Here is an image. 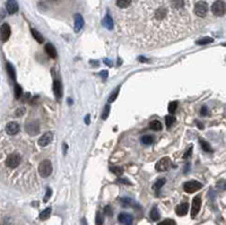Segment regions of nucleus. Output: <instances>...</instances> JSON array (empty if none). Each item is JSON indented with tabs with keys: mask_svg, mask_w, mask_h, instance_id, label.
I'll return each mask as SVG.
<instances>
[{
	"mask_svg": "<svg viewBox=\"0 0 226 225\" xmlns=\"http://www.w3.org/2000/svg\"><path fill=\"white\" fill-rule=\"evenodd\" d=\"M6 68H7V73H8V75L10 76V78L13 79V81H15L16 79V71H15L14 66H13L10 62H7L6 63Z\"/></svg>",
	"mask_w": 226,
	"mask_h": 225,
	"instance_id": "obj_21",
	"label": "nucleus"
},
{
	"mask_svg": "<svg viewBox=\"0 0 226 225\" xmlns=\"http://www.w3.org/2000/svg\"><path fill=\"white\" fill-rule=\"evenodd\" d=\"M115 4L119 8L121 9H124V8H128L130 5L132 4V0H117Z\"/></svg>",
	"mask_w": 226,
	"mask_h": 225,
	"instance_id": "obj_22",
	"label": "nucleus"
},
{
	"mask_svg": "<svg viewBox=\"0 0 226 225\" xmlns=\"http://www.w3.org/2000/svg\"><path fill=\"white\" fill-rule=\"evenodd\" d=\"M51 193H52L51 189H50V188H48V189H46V195H45L44 199H43V201H44V203H46V201H48V200H49V198L51 197Z\"/></svg>",
	"mask_w": 226,
	"mask_h": 225,
	"instance_id": "obj_38",
	"label": "nucleus"
},
{
	"mask_svg": "<svg viewBox=\"0 0 226 225\" xmlns=\"http://www.w3.org/2000/svg\"><path fill=\"white\" fill-rule=\"evenodd\" d=\"M191 151H192V146H191V147H190L189 149L187 151V153H185V154H184V156H183V157H184V159H187L188 156H190V155H191Z\"/></svg>",
	"mask_w": 226,
	"mask_h": 225,
	"instance_id": "obj_42",
	"label": "nucleus"
},
{
	"mask_svg": "<svg viewBox=\"0 0 226 225\" xmlns=\"http://www.w3.org/2000/svg\"><path fill=\"white\" fill-rule=\"evenodd\" d=\"M158 225H176L175 222L173 219H164L161 223H158Z\"/></svg>",
	"mask_w": 226,
	"mask_h": 225,
	"instance_id": "obj_36",
	"label": "nucleus"
},
{
	"mask_svg": "<svg viewBox=\"0 0 226 225\" xmlns=\"http://www.w3.org/2000/svg\"><path fill=\"white\" fill-rule=\"evenodd\" d=\"M22 162V156L17 152H13L10 154H8V156L5 159V164L8 169H16L17 166H19Z\"/></svg>",
	"mask_w": 226,
	"mask_h": 225,
	"instance_id": "obj_1",
	"label": "nucleus"
},
{
	"mask_svg": "<svg viewBox=\"0 0 226 225\" xmlns=\"http://www.w3.org/2000/svg\"><path fill=\"white\" fill-rule=\"evenodd\" d=\"M141 141H143V144L144 145H152L153 141H154V139H153L152 136H149V135H145V136L141 137Z\"/></svg>",
	"mask_w": 226,
	"mask_h": 225,
	"instance_id": "obj_27",
	"label": "nucleus"
},
{
	"mask_svg": "<svg viewBox=\"0 0 226 225\" xmlns=\"http://www.w3.org/2000/svg\"><path fill=\"white\" fill-rule=\"evenodd\" d=\"M53 93H54V95H56V97L58 100L62 95V85H61L60 81H58V79H56V81H53Z\"/></svg>",
	"mask_w": 226,
	"mask_h": 225,
	"instance_id": "obj_15",
	"label": "nucleus"
},
{
	"mask_svg": "<svg viewBox=\"0 0 226 225\" xmlns=\"http://www.w3.org/2000/svg\"><path fill=\"white\" fill-rule=\"evenodd\" d=\"M109 112H110V105L108 104L106 107H104V111H103V113H102V119H103V120H105V119L108 118Z\"/></svg>",
	"mask_w": 226,
	"mask_h": 225,
	"instance_id": "obj_35",
	"label": "nucleus"
},
{
	"mask_svg": "<svg viewBox=\"0 0 226 225\" xmlns=\"http://www.w3.org/2000/svg\"><path fill=\"white\" fill-rule=\"evenodd\" d=\"M85 122H86V125H89V114H88V115H86Z\"/></svg>",
	"mask_w": 226,
	"mask_h": 225,
	"instance_id": "obj_45",
	"label": "nucleus"
},
{
	"mask_svg": "<svg viewBox=\"0 0 226 225\" xmlns=\"http://www.w3.org/2000/svg\"><path fill=\"white\" fill-rule=\"evenodd\" d=\"M110 170H111V172L117 174L118 177H120V175H122L123 174V169H121V167H114V166H112Z\"/></svg>",
	"mask_w": 226,
	"mask_h": 225,
	"instance_id": "obj_33",
	"label": "nucleus"
},
{
	"mask_svg": "<svg viewBox=\"0 0 226 225\" xmlns=\"http://www.w3.org/2000/svg\"><path fill=\"white\" fill-rule=\"evenodd\" d=\"M201 188H202V185H201L200 182H198V181H196V180L188 181V182H185L184 185H183L184 191L188 192V193H193V192L200 190Z\"/></svg>",
	"mask_w": 226,
	"mask_h": 225,
	"instance_id": "obj_5",
	"label": "nucleus"
},
{
	"mask_svg": "<svg viewBox=\"0 0 226 225\" xmlns=\"http://www.w3.org/2000/svg\"><path fill=\"white\" fill-rule=\"evenodd\" d=\"M200 114L201 115H207L208 114V109L206 107H202L200 110Z\"/></svg>",
	"mask_w": 226,
	"mask_h": 225,
	"instance_id": "obj_40",
	"label": "nucleus"
},
{
	"mask_svg": "<svg viewBox=\"0 0 226 225\" xmlns=\"http://www.w3.org/2000/svg\"><path fill=\"white\" fill-rule=\"evenodd\" d=\"M104 63H105V65H109V66H112L111 61H110V60H108V59H105V60H104Z\"/></svg>",
	"mask_w": 226,
	"mask_h": 225,
	"instance_id": "obj_44",
	"label": "nucleus"
},
{
	"mask_svg": "<svg viewBox=\"0 0 226 225\" xmlns=\"http://www.w3.org/2000/svg\"><path fill=\"white\" fill-rule=\"evenodd\" d=\"M24 112H25L24 109H18V110H16V115H23Z\"/></svg>",
	"mask_w": 226,
	"mask_h": 225,
	"instance_id": "obj_43",
	"label": "nucleus"
},
{
	"mask_svg": "<svg viewBox=\"0 0 226 225\" xmlns=\"http://www.w3.org/2000/svg\"><path fill=\"white\" fill-rule=\"evenodd\" d=\"M120 182H122V183H127V185H130V182L129 181H127V180H119Z\"/></svg>",
	"mask_w": 226,
	"mask_h": 225,
	"instance_id": "obj_47",
	"label": "nucleus"
},
{
	"mask_svg": "<svg viewBox=\"0 0 226 225\" xmlns=\"http://www.w3.org/2000/svg\"><path fill=\"white\" fill-rule=\"evenodd\" d=\"M52 1H58V0H52Z\"/></svg>",
	"mask_w": 226,
	"mask_h": 225,
	"instance_id": "obj_49",
	"label": "nucleus"
},
{
	"mask_svg": "<svg viewBox=\"0 0 226 225\" xmlns=\"http://www.w3.org/2000/svg\"><path fill=\"white\" fill-rule=\"evenodd\" d=\"M193 11H195V15L199 18H205L208 14V4L204 0H199L195 4L193 7Z\"/></svg>",
	"mask_w": 226,
	"mask_h": 225,
	"instance_id": "obj_2",
	"label": "nucleus"
},
{
	"mask_svg": "<svg viewBox=\"0 0 226 225\" xmlns=\"http://www.w3.org/2000/svg\"><path fill=\"white\" fill-rule=\"evenodd\" d=\"M26 130L30 135H36L40 131V126L37 122H31L28 125L26 126Z\"/></svg>",
	"mask_w": 226,
	"mask_h": 225,
	"instance_id": "obj_16",
	"label": "nucleus"
},
{
	"mask_svg": "<svg viewBox=\"0 0 226 225\" xmlns=\"http://www.w3.org/2000/svg\"><path fill=\"white\" fill-rule=\"evenodd\" d=\"M22 93H23L22 87H20L19 85H16L15 86V96H16V99H19V97L22 96Z\"/></svg>",
	"mask_w": 226,
	"mask_h": 225,
	"instance_id": "obj_34",
	"label": "nucleus"
},
{
	"mask_svg": "<svg viewBox=\"0 0 226 225\" xmlns=\"http://www.w3.org/2000/svg\"><path fill=\"white\" fill-rule=\"evenodd\" d=\"M100 76L103 78V79H106V78H108V71H101Z\"/></svg>",
	"mask_w": 226,
	"mask_h": 225,
	"instance_id": "obj_41",
	"label": "nucleus"
},
{
	"mask_svg": "<svg viewBox=\"0 0 226 225\" xmlns=\"http://www.w3.org/2000/svg\"><path fill=\"white\" fill-rule=\"evenodd\" d=\"M118 219L122 225H132V222H134L132 215L128 214V213H121V214H119Z\"/></svg>",
	"mask_w": 226,
	"mask_h": 225,
	"instance_id": "obj_10",
	"label": "nucleus"
},
{
	"mask_svg": "<svg viewBox=\"0 0 226 225\" xmlns=\"http://www.w3.org/2000/svg\"><path fill=\"white\" fill-rule=\"evenodd\" d=\"M95 223H96V225H103V223H104L103 215L101 214L100 212H97V214H96V219H95Z\"/></svg>",
	"mask_w": 226,
	"mask_h": 225,
	"instance_id": "obj_32",
	"label": "nucleus"
},
{
	"mask_svg": "<svg viewBox=\"0 0 226 225\" xmlns=\"http://www.w3.org/2000/svg\"><path fill=\"white\" fill-rule=\"evenodd\" d=\"M201 208V198L199 196L195 197L192 200V208H191V217L195 218L198 215V213L200 212Z\"/></svg>",
	"mask_w": 226,
	"mask_h": 225,
	"instance_id": "obj_7",
	"label": "nucleus"
},
{
	"mask_svg": "<svg viewBox=\"0 0 226 225\" xmlns=\"http://www.w3.org/2000/svg\"><path fill=\"white\" fill-rule=\"evenodd\" d=\"M197 126H198L200 129H204V126L201 125V122H197Z\"/></svg>",
	"mask_w": 226,
	"mask_h": 225,
	"instance_id": "obj_46",
	"label": "nucleus"
},
{
	"mask_svg": "<svg viewBox=\"0 0 226 225\" xmlns=\"http://www.w3.org/2000/svg\"><path fill=\"white\" fill-rule=\"evenodd\" d=\"M10 34H11L10 26L8 25L7 23H4L1 25V41L2 42H7L9 40V37H10Z\"/></svg>",
	"mask_w": 226,
	"mask_h": 225,
	"instance_id": "obj_11",
	"label": "nucleus"
},
{
	"mask_svg": "<svg viewBox=\"0 0 226 225\" xmlns=\"http://www.w3.org/2000/svg\"><path fill=\"white\" fill-rule=\"evenodd\" d=\"M149 128L153 130H162V123H161L158 120H154V121L150 122Z\"/></svg>",
	"mask_w": 226,
	"mask_h": 225,
	"instance_id": "obj_26",
	"label": "nucleus"
},
{
	"mask_svg": "<svg viewBox=\"0 0 226 225\" xmlns=\"http://www.w3.org/2000/svg\"><path fill=\"white\" fill-rule=\"evenodd\" d=\"M121 203H122V206H129L130 204H131V199H129V198H122Z\"/></svg>",
	"mask_w": 226,
	"mask_h": 225,
	"instance_id": "obj_39",
	"label": "nucleus"
},
{
	"mask_svg": "<svg viewBox=\"0 0 226 225\" xmlns=\"http://www.w3.org/2000/svg\"><path fill=\"white\" fill-rule=\"evenodd\" d=\"M45 52H46V54L52 58V59H54L57 58V51H56V48L51 44V43H48V44H45Z\"/></svg>",
	"mask_w": 226,
	"mask_h": 225,
	"instance_id": "obj_17",
	"label": "nucleus"
},
{
	"mask_svg": "<svg viewBox=\"0 0 226 225\" xmlns=\"http://www.w3.org/2000/svg\"><path fill=\"white\" fill-rule=\"evenodd\" d=\"M164 183H165V179H158V180L156 181L155 183L153 185V190L155 191L156 195H158V192H159V189L162 188L164 186Z\"/></svg>",
	"mask_w": 226,
	"mask_h": 225,
	"instance_id": "obj_20",
	"label": "nucleus"
},
{
	"mask_svg": "<svg viewBox=\"0 0 226 225\" xmlns=\"http://www.w3.org/2000/svg\"><path fill=\"white\" fill-rule=\"evenodd\" d=\"M82 222H83V225H87V224H86V219H85V218H83Z\"/></svg>",
	"mask_w": 226,
	"mask_h": 225,
	"instance_id": "obj_48",
	"label": "nucleus"
},
{
	"mask_svg": "<svg viewBox=\"0 0 226 225\" xmlns=\"http://www.w3.org/2000/svg\"><path fill=\"white\" fill-rule=\"evenodd\" d=\"M149 217H150V219L154 222L158 221L159 218H161V215H159V212L158 209L156 208V207H153L152 210H150V213H149Z\"/></svg>",
	"mask_w": 226,
	"mask_h": 225,
	"instance_id": "obj_23",
	"label": "nucleus"
},
{
	"mask_svg": "<svg viewBox=\"0 0 226 225\" xmlns=\"http://www.w3.org/2000/svg\"><path fill=\"white\" fill-rule=\"evenodd\" d=\"M224 188H225V189H226V185H225V187H224Z\"/></svg>",
	"mask_w": 226,
	"mask_h": 225,
	"instance_id": "obj_50",
	"label": "nucleus"
},
{
	"mask_svg": "<svg viewBox=\"0 0 226 225\" xmlns=\"http://www.w3.org/2000/svg\"><path fill=\"white\" fill-rule=\"evenodd\" d=\"M199 141H200V145L201 147H202V149H204L205 152H209V153H211L213 152V148L210 147V145L208 144L206 140L204 139H199Z\"/></svg>",
	"mask_w": 226,
	"mask_h": 225,
	"instance_id": "obj_28",
	"label": "nucleus"
},
{
	"mask_svg": "<svg viewBox=\"0 0 226 225\" xmlns=\"http://www.w3.org/2000/svg\"><path fill=\"white\" fill-rule=\"evenodd\" d=\"M51 212H52L51 207L45 208V209L42 212L41 214H40V216H39V217H40V219H41V221H45V219H48V218L50 217V215H51Z\"/></svg>",
	"mask_w": 226,
	"mask_h": 225,
	"instance_id": "obj_24",
	"label": "nucleus"
},
{
	"mask_svg": "<svg viewBox=\"0 0 226 225\" xmlns=\"http://www.w3.org/2000/svg\"><path fill=\"white\" fill-rule=\"evenodd\" d=\"M19 129H20L19 123L16 121H11V122H9V123H7V126H6V133H7L8 135H11V136L18 133Z\"/></svg>",
	"mask_w": 226,
	"mask_h": 225,
	"instance_id": "obj_8",
	"label": "nucleus"
},
{
	"mask_svg": "<svg viewBox=\"0 0 226 225\" xmlns=\"http://www.w3.org/2000/svg\"><path fill=\"white\" fill-rule=\"evenodd\" d=\"M119 91H120V87H117V88L111 93V95H110V97H109V102H110V103L113 102V101L117 99V96H118V94H119Z\"/></svg>",
	"mask_w": 226,
	"mask_h": 225,
	"instance_id": "obj_31",
	"label": "nucleus"
},
{
	"mask_svg": "<svg viewBox=\"0 0 226 225\" xmlns=\"http://www.w3.org/2000/svg\"><path fill=\"white\" fill-rule=\"evenodd\" d=\"M169 167H170V159L169 157L161 159L155 165L156 171H158V172H165V171H167Z\"/></svg>",
	"mask_w": 226,
	"mask_h": 225,
	"instance_id": "obj_6",
	"label": "nucleus"
},
{
	"mask_svg": "<svg viewBox=\"0 0 226 225\" xmlns=\"http://www.w3.org/2000/svg\"><path fill=\"white\" fill-rule=\"evenodd\" d=\"M104 213L106 215H109V216H112L113 215V212H112V208L110 206H106L104 207Z\"/></svg>",
	"mask_w": 226,
	"mask_h": 225,
	"instance_id": "obj_37",
	"label": "nucleus"
},
{
	"mask_svg": "<svg viewBox=\"0 0 226 225\" xmlns=\"http://www.w3.org/2000/svg\"><path fill=\"white\" fill-rule=\"evenodd\" d=\"M31 33H32V35H33V37L35 39V41H36L37 43H43L44 42V37H43V35L40 32H37L34 28H31Z\"/></svg>",
	"mask_w": 226,
	"mask_h": 225,
	"instance_id": "obj_19",
	"label": "nucleus"
},
{
	"mask_svg": "<svg viewBox=\"0 0 226 225\" xmlns=\"http://www.w3.org/2000/svg\"><path fill=\"white\" fill-rule=\"evenodd\" d=\"M6 9L9 15H14L18 11V4L16 0H7L6 2Z\"/></svg>",
	"mask_w": 226,
	"mask_h": 225,
	"instance_id": "obj_12",
	"label": "nucleus"
},
{
	"mask_svg": "<svg viewBox=\"0 0 226 225\" xmlns=\"http://www.w3.org/2000/svg\"><path fill=\"white\" fill-rule=\"evenodd\" d=\"M178 102L176 101H173V102H171L170 104H169V112H170L171 114H173L175 111H176V109H178Z\"/></svg>",
	"mask_w": 226,
	"mask_h": 225,
	"instance_id": "obj_29",
	"label": "nucleus"
},
{
	"mask_svg": "<svg viewBox=\"0 0 226 225\" xmlns=\"http://www.w3.org/2000/svg\"><path fill=\"white\" fill-rule=\"evenodd\" d=\"M84 18H83L82 15H79V14H76L75 15V32L78 33V32H80L83 27H84Z\"/></svg>",
	"mask_w": 226,
	"mask_h": 225,
	"instance_id": "obj_13",
	"label": "nucleus"
},
{
	"mask_svg": "<svg viewBox=\"0 0 226 225\" xmlns=\"http://www.w3.org/2000/svg\"><path fill=\"white\" fill-rule=\"evenodd\" d=\"M174 122H175V117H173V115H166L165 117V123H166L167 128H170Z\"/></svg>",
	"mask_w": 226,
	"mask_h": 225,
	"instance_id": "obj_30",
	"label": "nucleus"
},
{
	"mask_svg": "<svg viewBox=\"0 0 226 225\" xmlns=\"http://www.w3.org/2000/svg\"><path fill=\"white\" fill-rule=\"evenodd\" d=\"M211 42H214V39L206 36V37H202V39H199V40L197 41V44L204 45V44H208V43H211Z\"/></svg>",
	"mask_w": 226,
	"mask_h": 225,
	"instance_id": "obj_25",
	"label": "nucleus"
},
{
	"mask_svg": "<svg viewBox=\"0 0 226 225\" xmlns=\"http://www.w3.org/2000/svg\"><path fill=\"white\" fill-rule=\"evenodd\" d=\"M39 173L42 178H48L51 175L52 173V164L50 159H44L40 163V165L37 167Z\"/></svg>",
	"mask_w": 226,
	"mask_h": 225,
	"instance_id": "obj_3",
	"label": "nucleus"
},
{
	"mask_svg": "<svg viewBox=\"0 0 226 225\" xmlns=\"http://www.w3.org/2000/svg\"><path fill=\"white\" fill-rule=\"evenodd\" d=\"M103 25L108 28V30H113L114 27V23H113V19L110 15H106L103 19Z\"/></svg>",
	"mask_w": 226,
	"mask_h": 225,
	"instance_id": "obj_18",
	"label": "nucleus"
},
{
	"mask_svg": "<svg viewBox=\"0 0 226 225\" xmlns=\"http://www.w3.org/2000/svg\"><path fill=\"white\" fill-rule=\"evenodd\" d=\"M52 140H53V133L48 131V133H45L44 135L39 139V145H40L41 147H45V146H48V145L51 143Z\"/></svg>",
	"mask_w": 226,
	"mask_h": 225,
	"instance_id": "obj_9",
	"label": "nucleus"
},
{
	"mask_svg": "<svg viewBox=\"0 0 226 225\" xmlns=\"http://www.w3.org/2000/svg\"><path fill=\"white\" fill-rule=\"evenodd\" d=\"M211 11L215 16L222 17V16L225 15L226 13V4L223 0H216L211 6Z\"/></svg>",
	"mask_w": 226,
	"mask_h": 225,
	"instance_id": "obj_4",
	"label": "nucleus"
},
{
	"mask_svg": "<svg viewBox=\"0 0 226 225\" xmlns=\"http://www.w3.org/2000/svg\"><path fill=\"white\" fill-rule=\"evenodd\" d=\"M188 210H189V204L183 203V204H181V205L176 206L175 213H176V215H179V216H184V215L188 214Z\"/></svg>",
	"mask_w": 226,
	"mask_h": 225,
	"instance_id": "obj_14",
	"label": "nucleus"
}]
</instances>
